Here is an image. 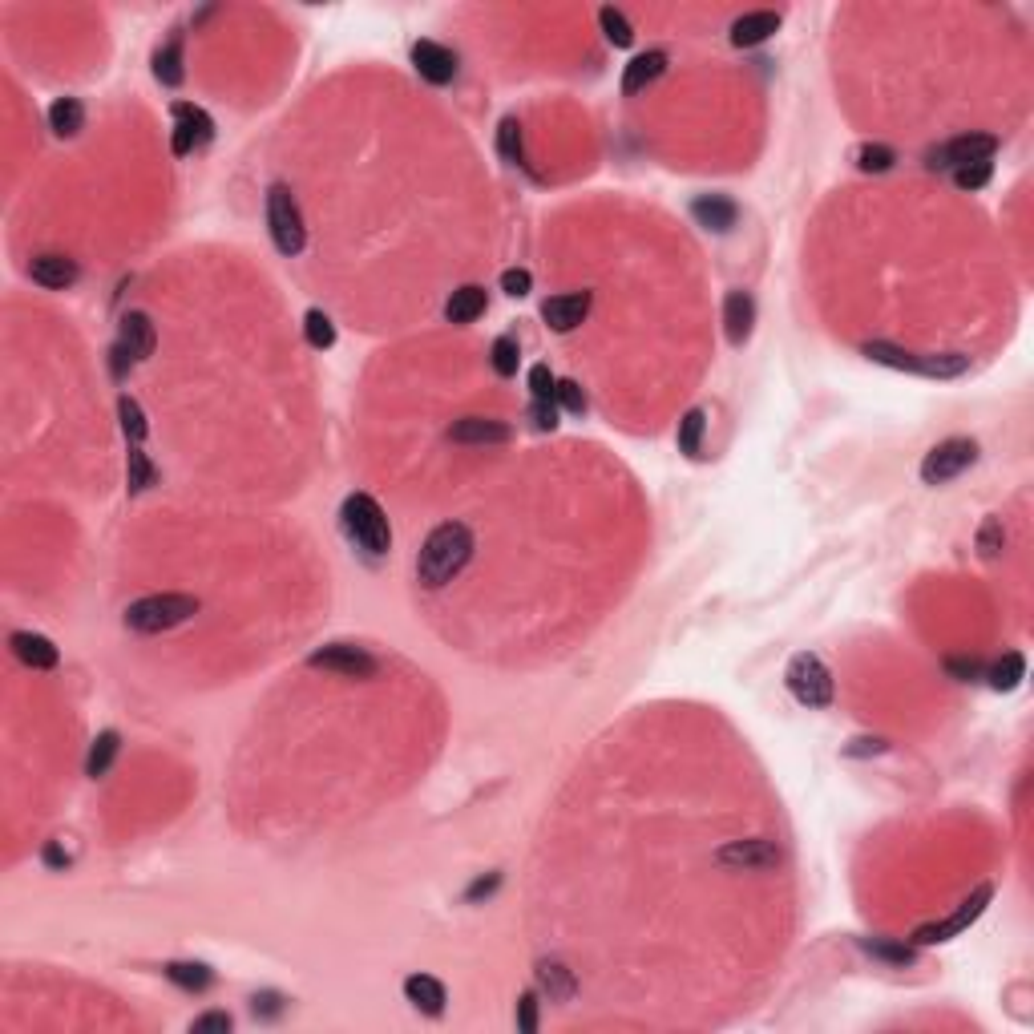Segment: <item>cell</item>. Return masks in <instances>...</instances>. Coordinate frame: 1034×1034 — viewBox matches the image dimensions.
<instances>
[{
    "label": "cell",
    "mask_w": 1034,
    "mask_h": 1034,
    "mask_svg": "<svg viewBox=\"0 0 1034 1034\" xmlns=\"http://www.w3.org/2000/svg\"><path fill=\"white\" fill-rule=\"evenodd\" d=\"M473 558V534L469 526L461 522H445L429 534V542L421 546V558H417V574L425 586H445L453 582Z\"/></svg>",
    "instance_id": "obj_1"
},
{
    "label": "cell",
    "mask_w": 1034,
    "mask_h": 1034,
    "mask_svg": "<svg viewBox=\"0 0 1034 1034\" xmlns=\"http://www.w3.org/2000/svg\"><path fill=\"white\" fill-rule=\"evenodd\" d=\"M340 522H344V534H348L364 554L380 558V554H388V550H392V526H388L384 509L376 505V497H368V493H352V497H344Z\"/></svg>",
    "instance_id": "obj_2"
},
{
    "label": "cell",
    "mask_w": 1034,
    "mask_h": 1034,
    "mask_svg": "<svg viewBox=\"0 0 1034 1034\" xmlns=\"http://www.w3.org/2000/svg\"><path fill=\"white\" fill-rule=\"evenodd\" d=\"M865 356L885 364V368H901V372H917V376H934V380H950V376H962L970 368V356L962 352H942V356H929V352H905L897 344H865Z\"/></svg>",
    "instance_id": "obj_3"
},
{
    "label": "cell",
    "mask_w": 1034,
    "mask_h": 1034,
    "mask_svg": "<svg viewBox=\"0 0 1034 1034\" xmlns=\"http://www.w3.org/2000/svg\"><path fill=\"white\" fill-rule=\"evenodd\" d=\"M190 614H198V598L190 594H150L126 606V627L142 635H162L170 627H182Z\"/></svg>",
    "instance_id": "obj_4"
},
{
    "label": "cell",
    "mask_w": 1034,
    "mask_h": 1034,
    "mask_svg": "<svg viewBox=\"0 0 1034 1034\" xmlns=\"http://www.w3.org/2000/svg\"><path fill=\"white\" fill-rule=\"evenodd\" d=\"M267 231H271V243L279 255H299L303 243H307V227H303V215H299V202L295 194L275 182L267 190Z\"/></svg>",
    "instance_id": "obj_5"
},
{
    "label": "cell",
    "mask_w": 1034,
    "mask_h": 1034,
    "mask_svg": "<svg viewBox=\"0 0 1034 1034\" xmlns=\"http://www.w3.org/2000/svg\"><path fill=\"white\" fill-rule=\"evenodd\" d=\"M784 683H788L792 699L804 703V707H829V703H833V675H829V667H824L816 655H808V651L792 655V663H788V671H784Z\"/></svg>",
    "instance_id": "obj_6"
},
{
    "label": "cell",
    "mask_w": 1034,
    "mask_h": 1034,
    "mask_svg": "<svg viewBox=\"0 0 1034 1034\" xmlns=\"http://www.w3.org/2000/svg\"><path fill=\"white\" fill-rule=\"evenodd\" d=\"M978 461V441L970 437H950L942 445H934L921 461V481L925 485H946L954 477H962L970 465Z\"/></svg>",
    "instance_id": "obj_7"
},
{
    "label": "cell",
    "mask_w": 1034,
    "mask_h": 1034,
    "mask_svg": "<svg viewBox=\"0 0 1034 1034\" xmlns=\"http://www.w3.org/2000/svg\"><path fill=\"white\" fill-rule=\"evenodd\" d=\"M994 897V889L990 885H978L946 921H929V925H921V929H913V946H938V942H950V938H958L966 925H974L978 917H982V909H986V901Z\"/></svg>",
    "instance_id": "obj_8"
},
{
    "label": "cell",
    "mask_w": 1034,
    "mask_h": 1034,
    "mask_svg": "<svg viewBox=\"0 0 1034 1034\" xmlns=\"http://www.w3.org/2000/svg\"><path fill=\"white\" fill-rule=\"evenodd\" d=\"M998 150V138L990 134H962V138H950L946 146H934L925 154V166L929 170H962L970 162H990Z\"/></svg>",
    "instance_id": "obj_9"
},
{
    "label": "cell",
    "mask_w": 1034,
    "mask_h": 1034,
    "mask_svg": "<svg viewBox=\"0 0 1034 1034\" xmlns=\"http://www.w3.org/2000/svg\"><path fill=\"white\" fill-rule=\"evenodd\" d=\"M170 114H174V154L178 158H186L190 150H198V146H206L215 138V118L206 114L202 106H190V101H174L170 106Z\"/></svg>",
    "instance_id": "obj_10"
},
{
    "label": "cell",
    "mask_w": 1034,
    "mask_h": 1034,
    "mask_svg": "<svg viewBox=\"0 0 1034 1034\" xmlns=\"http://www.w3.org/2000/svg\"><path fill=\"white\" fill-rule=\"evenodd\" d=\"M307 663L324 667V671H340V675H348V679H372V675L380 671L376 655H368V651L356 647V643H328L324 651H316Z\"/></svg>",
    "instance_id": "obj_11"
},
{
    "label": "cell",
    "mask_w": 1034,
    "mask_h": 1034,
    "mask_svg": "<svg viewBox=\"0 0 1034 1034\" xmlns=\"http://www.w3.org/2000/svg\"><path fill=\"white\" fill-rule=\"evenodd\" d=\"M412 69H417L429 85H449L457 77V53L437 45V41H417L412 45Z\"/></svg>",
    "instance_id": "obj_12"
},
{
    "label": "cell",
    "mask_w": 1034,
    "mask_h": 1034,
    "mask_svg": "<svg viewBox=\"0 0 1034 1034\" xmlns=\"http://www.w3.org/2000/svg\"><path fill=\"white\" fill-rule=\"evenodd\" d=\"M590 303L594 295L590 291H570V295H554L542 303V320L554 328V332H574L586 316H590Z\"/></svg>",
    "instance_id": "obj_13"
},
{
    "label": "cell",
    "mask_w": 1034,
    "mask_h": 1034,
    "mask_svg": "<svg viewBox=\"0 0 1034 1034\" xmlns=\"http://www.w3.org/2000/svg\"><path fill=\"white\" fill-rule=\"evenodd\" d=\"M691 219H695L703 231L723 235V231H732V227H736L740 206H736L728 194H699V198L691 202Z\"/></svg>",
    "instance_id": "obj_14"
},
{
    "label": "cell",
    "mask_w": 1034,
    "mask_h": 1034,
    "mask_svg": "<svg viewBox=\"0 0 1034 1034\" xmlns=\"http://www.w3.org/2000/svg\"><path fill=\"white\" fill-rule=\"evenodd\" d=\"M752 328H756V299L748 291H728V299H723V332H728V344L744 348Z\"/></svg>",
    "instance_id": "obj_15"
},
{
    "label": "cell",
    "mask_w": 1034,
    "mask_h": 1034,
    "mask_svg": "<svg viewBox=\"0 0 1034 1034\" xmlns=\"http://www.w3.org/2000/svg\"><path fill=\"white\" fill-rule=\"evenodd\" d=\"M118 344H122L134 360L154 356V344H158L154 320H150V316H142V312H126V316H122V324H118Z\"/></svg>",
    "instance_id": "obj_16"
},
{
    "label": "cell",
    "mask_w": 1034,
    "mask_h": 1034,
    "mask_svg": "<svg viewBox=\"0 0 1034 1034\" xmlns=\"http://www.w3.org/2000/svg\"><path fill=\"white\" fill-rule=\"evenodd\" d=\"M719 865H740V869H772L780 865V849L772 841H736L719 849Z\"/></svg>",
    "instance_id": "obj_17"
},
{
    "label": "cell",
    "mask_w": 1034,
    "mask_h": 1034,
    "mask_svg": "<svg viewBox=\"0 0 1034 1034\" xmlns=\"http://www.w3.org/2000/svg\"><path fill=\"white\" fill-rule=\"evenodd\" d=\"M780 13H772V9H756V13H744V17H736L732 21V45H740V49H752V45H760V41H768L776 29H780Z\"/></svg>",
    "instance_id": "obj_18"
},
{
    "label": "cell",
    "mask_w": 1034,
    "mask_h": 1034,
    "mask_svg": "<svg viewBox=\"0 0 1034 1034\" xmlns=\"http://www.w3.org/2000/svg\"><path fill=\"white\" fill-rule=\"evenodd\" d=\"M29 275H33V283H41V287H49V291H65V287H73L77 283V263L73 259H65V255H37L33 263H29Z\"/></svg>",
    "instance_id": "obj_19"
},
{
    "label": "cell",
    "mask_w": 1034,
    "mask_h": 1034,
    "mask_svg": "<svg viewBox=\"0 0 1034 1034\" xmlns=\"http://www.w3.org/2000/svg\"><path fill=\"white\" fill-rule=\"evenodd\" d=\"M404 998H408L412 1006H417L421 1014H429V1018L445 1014V1002H449L445 986H441L437 978H429V974H412V978H404Z\"/></svg>",
    "instance_id": "obj_20"
},
{
    "label": "cell",
    "mask_w": 1034,
    "mask_h": 1034,
    "mask_svg": "<svg viewBox=\"0 0 1034 1034\" xmlns=\"http://www.w3.org/2000/svg\"><path fill=\"white\" fill-rule=\"evenodd\" d=\"M663 69H667V53H663V49H647V53H639V57L623 69V93H627V97L643 93L651 81H659V77H663Z\"/></svg>",
    "instance_id": "obj_21"
},
{
    "label": "cell",
    "mask_w": 1034,
    "mask_h": 1034,
    "mask_svg": "<svg viewBox=\"0 0 1034 1034\" xmlns=\"http://www.w3.org/2000/svg\"><path fill=\"white\" fill-rule=\"evenodd\" d=\"M449 437L461 445H501V441H509V425H501L493 417H461L449 429Z\"/></svg>",
    "instance_id": "obj_22"
},
{
    "label": "cell",
    "mask_w": 1034,
    "mask_h": 1034,
    "mask_svg": "<svg viewBox=\"0 0 1034 1034\" xmlns=\"http://www.w3.org/2000/svg\"><path fill=\"white\" fill-rule=\"evenodd\" d=\"M9 647H13V655L25 663V667H37V671H49V667H57V647L45 639V635H33V631H17L13 639H9Z\"/></svg>",
    "instance_id": "obj_23"
},
{
    "label": "cell",
    "mask_w": 1034,
    "mask_h": 1034,
    "mask_svg": "<svg viewBox=\"0 0 1034 1034\" xmlns=\"http://www.w3.org/2000/svg\"><path fill=\"white\" fill-rule=\"evenodd\" d=\"M485 307H489V295H485V287H477V283H465V287H457V291L449 295V303H445V316H449V324H473L477 316H485Z\"/></svg>",
    "instance_id": "obj_24"
},
{
    "label": "cell",
    "mask_w": 1034,
    "mask_h": 1034,
    "mask_svg": "<svg viewBox=\"0 0 1034 1034\" xmlns=\"http://www.w3.org/2000/svg\"><path fill=\"white\" fill-rule=\"evenodd\" d=\"M538 990L550 998V1002H570L574 998V990H578V982H574V974L562 966V962H538Z\"/></svg>",
    "instance_id": "obj_25"
},
{
    "label": "cell",
    "mask_w": 1034,
    "mask_h": 1034,
    "mask_svg": "<svg viewBox=\"0 0 1034 1034\" xmlns=\"http://www.w3.org/2000/svg\"><path fill=\"white\" fill-rule=\"evenodd\" d=\"M81 126H85V106H81L77 97H57L53 106H49V130H53L57 138H77Z\"/></svg>",
    "instance_id": "obj_26"
},
{
    "label": "cell",
    "mask_w": 1034,
    "mask_h": 1034,
    "mask_svg": "<svg viewBox=\"0 0 1034 1034\" xmlns=\"http://www.w3.org/2000/svg\"><path fill=\"white\" fill-rule=\"evenodd\" d=\"M174 986H182V990H190V994H198V990H206L215 982V970L206 966V962H166V970H162Z\"/></svg>",
    "instance_id": "obj_27"
},
{
    "label": "cell",
    "mask_w": 1034,
    "mask_h": 1034,
    "mask_svg": "<svg viewBox=\"0 0 1034 1034\" xmlns=\"http://www.w3.org/2000/svg\"><path fill=\"white\" fill-rule=\"evenodd\" d=\"M154 77L162 81V85H182V77H186V69H182V41L178 37H170L158 53H154Z\"/></svg>",
    "instance_id": "obj_28"
},
{
    "label": "cell",
    "mask_w": 1034,
    "mask_h": 1034,
    "mask_svg": "<svg viewBox=\"0 0 1034 1034\" xmlns=\"http://www.w3.org/2000/svg\"><path fill=\"white\" fill-rule=\"evenodd\" d=\"M118 748H122V736L118 732H101L97 740H93V748H89V760H85V776H106L110 772V764H114V756H118Z\"/></svg>",
    "instance_id": "obj_29"
},
{
    "label": "cell",
    "mask_w": 1034,
    "mask_h": 1034,
    "mask_svg": "<svg viewBox=\"0 0 1034 1034\" xmlns=\"http://www.w3.org/2000/svg\"><path fill=\"white\" fill-rule=\"evenodd\" d=\"M150 485H158V469L150 465V457L142 453V445H130V457H126V489H130V493H146Z\"/></svg>",
    "instance_id": "obj_30"
},
{
    "label": "cell",
    "mask_w": 1034,
    "mask_h": 1034,
    "mask_svg": "<svg viewBox=\"0 0 1034 1034\" xmlns=\"http://www.w3.org/2000/svg\"><path fill=\"white\" fill-rule=\"evenodd\" d=\"M1022 675H1026V659H1022L1018 651H1010V655H1002V659L986 671V683H990L994 691H1014V687L1022 683Z\"/></svg>",
    "instance_id": "obj_31"
},
{
    "label": "cell",
    "mask_w": 1034,
    "mask_h": 1034,
    "mask_svg": "<svg viewBox=\"0 0 1034 1034\" xmlns=\"http://www.w3.org/2000/svg\"><path fill=\"white\" fill-rule=\"evenodd\" d=\"M703 433H707V412L703 408L683 412V421H679V453L699 457L703 453Z\"/></svg>",
    "instance_id": "obj_32"
},
{
    "label": "cell",
    "mask_w": 1034,
    "mask_h": 1034,
    "mask_svg": "<svg viewBox=\"0 0 1034 1034\" xmlns=\"http://www.w3.org/2000/svg\"><path fill=\"white\" fill-rule=\"evenodd\" d=\"M118 417H122V433H126V441H130V445H142V441H146V433H150L142 404H138L134 396H122V400H118Z\"/></svg>",
    "instance_id": "obj_33"
},
{
    "label": "cell",
    "mask_w": 1034,
    "mask_h": 1034,
    "mask_svg": "<svg viewBox=\"0 0 1034 1034\" xmlns=\"http://www.w3.org/2000/svg\"><path fill=\"white\" fill-rule=\"evenodd\" d=\"M598 25H602V33H606V41H610L614 49H631V45H635V29H631V21L618 13V9L606 5V9L598 13Z\"/></svg>",
    "instance_id": "obj_34"
},
{
    "label": "cell",
    "mask_w": 1034,
    "mask_h": 1034,
    "mask_svg": "<svg viewBox=\"0 0 1034 1034\" xmlns=\"http://www.w3.org/2000/svg\"><path fill=\"white\" fill-rule=\"evenodd\" d=\"M303 336H307V344H312V348L328 352V348L336 344V324L320 312V307H312V312L303 316Z\"/></svg>",
    "instance_id": "obj_35"
},
{
    "label": "cell",
    "mask_w": 1034,
    "mask_h": 1034,
    "mask_svg": "<svg viewBox=\"0 0 1034 1034\" xmlns=\"http://www.w3.org/2000/svg\"><path fill=\"white\" fill-rule=\"evenodd\" d=\"M497 150H501V158H505V162H513V166H526V150H522V126H517V118H505V122L497 126Z\"/></svg>",
    "instance_id": "obj_36"
},
{
    "label": "cell",
    "mask_w": 1034,
    "mask_h": 1034,
    "mask_svg": "<svg viewBox=\"0 0 1034 1034\" xmlns=\"http://www.w3.org/2000/svg\"><path fill=\"white\" fill-rule=\"evenodd\" d=\"M489 356H493V372H497V376H517V364H522V348H517L513 336H497L493 348H489Z\"/></svg>",
    "instance_id": "obj_37"
},
{
    "label": "cell",
    "mask_w": 1034,
    "mask_h": 1034,
    "mask_svg": "<svg viewBox=\"0 0 1034 1034\" xmlns=\"http://www.w3.org/2000/svg\"><path fill=\"white\" fill-rule=\"evenodd\" d=\"M865 950H869L873 958L889 962V966H909V962L917 958V946H905V942H885V938H873V942H865Z\"/></svg>",
    "instance_id": "obj_38"
},
{
    "label": "cell",
    "mask_w": 1034,
    "mask_h": 1034,
    "mask_svg": "<svg viewBox=\"0 0 1034 1034\" xmlns=\"http://www.w3.org/2000/svg\"><path fill=\"white\" fill-rule=\"evenodd\" d=\"M893 162H897V154H893L889 146H881V142H865V146L857 150V166H861L865 174H885Z\"/></svg>",
    "instance_id": "obj_39"
},
{
    "label": "cell",
    "mask_w": 1034,
    "mask_h": 1034,
    "mask_svg": "<svg viewBox=\"0 0 1034 1034\" xmlns=\"http://www.w3.org/2000/svg\"><path fill=\"white\" fill-rule=\"evenodd\" d=\"M1006 546V530H1002V522L998 517H986L982 522V530H978V554L982 558H998V550Z\"/></svg>",
    "instance_id": "obj_40"
},
{
    "label": "cell",
    "mask_w": 1034,
    "mask_h": 1034,
    "mask_svg": "<svg viewBox=\"0 0 1034 1034\" xmlns=\"http://www.w3.org/2000/svg\"><path fill=\"white\" fill-rule=\"evenodd\" d=\"M554 400H558V408L574 412V417H582V412H586V392H582V384H578V380H558Z\"/></svg>",
    "instance_id": "obj_41"
},
{
    "label": "cell",
    "mask_w": 1034,
    "mask_h": 1034,
    "mask_svg": "<svg viewBox=\"0 0 1034 1034\" xmlns=\"http://www.w3.org/2000/svg\"><path fill=\"white\" fill-rule=\"evenodd\" d=\"M990 174H994V162H970V166L954 170V182H958L962 190H982V186L990 182Z\"/></svg>",
    "instance_id": "obj_42"
},
{
    "label": "cell",
    "mask_w": 1034,
    "mask_h": 1034,
    "mask_svg": "<svg viewBox=\"0 0 1034 1034\" xmlns=\"http://www.w3.org/2000/svg\"><path fill=\"white\" fill-rule=\"evenodd\" d=\"M530 287H534V275H530L526 267H509V271H501V291H505V295L522 299V295H530Z\"/></svg>",
    "instance_id": "obj_43"
},
{
    "label": "cell",
    "mask_w": 1034,
    "mask_h": 1034,
    "mask_svg": "<svg viewBox=\"0 0 1034 1034\" xmlns=\"http://www.w3.org/2000/svg\"><path fill=\"white\" fill-rule=\"evenodd\" d=\"M235 1022H231V1014L227 1010H211V1014H198L194 1022H190V1030L194 1034H227Z\"/></svg>",
    "instance_id": "obj_44"
},
{
    "label": "cell",
    "mask_w": 1034,
    "mask_h": 1034,
    "mask_svg": "<svg viewBox=\"0 0 1034 1034\" xmlns=\"http://www.w3.org/2000/svg\"><path fill=\"white\" fill-rule=\"evenodd\" d=\"M517 1030H522V1034L538 1030V994L534 990H526L522 998H517Z\"/></svg>",
    "instance_id": "obj_45"
},
{
    "label": "cell",
    "mask_w": 1034,
    "mask_h": 1034,
    "mask_svg": "<svg viewBox=\"0 0 1034 1034\" xmlns=\"http://www.w3.org/2000/svg\"><path fill=\"white\" fill-rule=\"evenodd\" d=\"M526 380H530V392H534V400H554V388H558V380H554V372H550L546 364H534Z\"/></svg>",
    "instance_id": "obj_46"
},
{
    "label": "cell",
    "mask_w": 1034,
    "mask_h": 1034,
    "mask_svg": "<svg viewBox=\"0 0 1034 1034\" xmlns=\"http://www.w3.org/2000/svg\"><path fill=\"white\" fill-rule=\"evenodd\" d=\"M530 421H534L538 433L558 429V404H554V400H534V404H530Z\"/></svg>",
    "instance_id": "obj_47"
},
{
    "label": "cell",
    "mask_w": 1034,
    "mask_h": 1034,
    "mask_svg": "<svg viewBox=\"0 0 1034 1034\" xmlns=\"http://www.w3.org/2000/svg\"><path fill=\"white\" fill-rule=\"evenodd\" d=\"M946 671H950L954 679H962V683H970V679H978V675H982V667H978L974 659H950V663H946Z\"/></svg>",
    "instance_id": "obj_48"
},
{
    "label": "cell",
    "mask_w": 1034,
    "mask_h": 1034,
    "mask_svg": "<svg viewBox=\"0 0 1034 1034\" xmlns=\"http://www.w3.org/2000/svg\"><path fill=\"white\" fill-rule=\"evenodd\" d=\"M110 356H114V376L122 380V376H126V368L134 364V356H130V352H126L122 344H114V352H110Z\"/></svg>",
    "instance_id": "obj_49"
},
{
    "label": "cell",
    "mask_w": 1034,
    "mask_h": 1034,
    "mask_svg": "<svg viewBox=\"0 0 1034 1034\" xmlns=\"http://www.w3.org/2000/svg\"><path fill=\"white\" fill-rule=\"evenodd\" d=\"M45 865H49V869H65V865H69V857H65L57 845H49V849H45Z\"/></svg>",
    "instance_id": "obj_50"
},
{
    "label": "cell",
    "mask_w": 1034,
    "mask_h": 1034,
    "mask_svg": "<svg viewBox=\"0 0 1034 1034\" xmlns=\"http://www.w3.org/2000/svg\"><path fill=\"white\" fill-rule=\"evenodd\" d=\"M493 889H497V873H493L489 881H477V885L469 889V901H473V897H481V893H493Z\"/></svg>",
    "instance_id": "obj_51"
}]
</instances>
